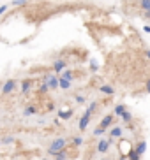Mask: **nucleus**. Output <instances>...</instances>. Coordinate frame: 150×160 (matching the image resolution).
Returning <instances> with one entry per match:
<instances>
[{
    "mask_svg": "<svg viewBox=\"0 0 150 160\" xmlns=\"http://www.w3.org/2000/svg\"><path fill=\"white\" fill-rule=\"evenodd\" d=\"M5 9H7V5H2V7H0V14H2V12H5Z\"/></svg>",
    "mask_w": 150,
    "mask_h": 160,
    "instance_id": "obj_26",
    "label": "nucleus"
},
{
    "mask_svg": "<svg viewBox=\"0 0 150 160\" xmlns=\"http://www.w3.org/2000/svg\"><path fill=\"white\" fill-rule=\"evenodd\" d=\"M64 69H66V62H64V60H56L55 63H53V71H55L56 74L64 72Z\"/></svg>",
    "mask_w": 150,
    "mask_h": 160,
    "instance_id": "obj_7",
    "label": "nucleus"
},
{
    "mask_svg": "<svg viewBox=\"0 0 150 160\" xmlns=\"http://www.w3.org/2000/svg\"><path fill=\"white\" fill-rule=\"evenodd\" d=\"M145 150H147V144H145V142H140V144H138L136 146V150H134V151H136V153H138V155H143V153H145Z\"/></svg>",
    "mask_w": 150,
    "mask_h": 160,
    "instance_id": "obj_11",
    "label": "nucleus"
},
{
    "mask_svg": "<svg viewBox=\"0 0 150 160\" xmlns=\"http://www.w3.org/2000/svg\"><path fill=\"white\" fill-rule=\"evenodd\" d=\"M147 88H148V92H150V79H148V83H147Z\"/></svg>",
    "mask_w": 150,
    "mask_h": 160,
    "instance_id": "obj_28",
    "label": "nucleus"
},
{
    "mask_svg": "<svg viewBox=\"0 0 150 160\" xmlns=\"http://www.w3.org/2000/svg\"><path fill=\"white\" fill-rule=\"evenodd\" d=\"M104 160H108V158H104Z\"/></svg>",
    "mask_w": 150,
    "mask_h": 160,
    "instance_id": "obj_29",
    "label": "nucleus"
},
{
    "mask_svg": "<svg viewBox=\"0 0 150 160\" xmlns=\"http://www.w3.org/2000/svg\"><path fill=\"white\" fill-rule=\"evenodd\" d=\"M58 88L67 90V88H71V83H69V81H66V79H62V78H58Z\"/></svg>",
    "mask_w": 150,
    "mask_h": 160,
    "instance_id": "obj_10",
    "label": "nucleus"
},
{
    "mask_svg": "<svg viewBox=\"0 0 150 160\" xmlns=\"http://www.w3.org/2000/svg\"><path fill=\"white\" fill-rule=\"evenodd\" d=\"M122 120H124V122H127V123H129V122L132 120V114L129 113V111H124V113H122Z\"/></svg>",
    "mask_w": 150,
    "mask_h": 160,
    "instance_id": "obj_17",
    "label": "nucleus"
},
{
    "mask_svg": "<svg viewBox=\"0 0 150 160\" xmlns=\"http://www.w3.org/2000/svg\"><path fill=\"white\" fill-rule=\"evenodd\" d=\"M140 2H141V0H140Z\"/></svg>",
    "mask_w": 150,
    "mask_h": 160,
    "instance_id": "obj_32",
    "label": "nucleus"
},
{
    "mask_svg": "<svg viewBox=\"0 0 150 160\" xmlns=\"http://www.w3.org/2000/svg\"><path fill=\"white\" fill-rule=\"evenodd\" d=\"M32 88V81L30 79H25L23 83H21V93H28V90Z\"/></svg>",
    "mask_w": 150,
    "mask_h": 160,
    "instance_id": "obj_8",
    "label": "nucleus"
},
{
    "mask_svg": "<svg viewBox=\"0 0 150 160\" xmlns=\"http://www.w3.org/2000/svg\"><path fill=\"white\" fill-rule=\"evenodd\" d=\"M23 2H25V0H14L13 4H14V5H19V4H23Z\"/></svg>",
    "mask_w": 150,
    "mask_h": 160,
    "instance_id": "obj_25",
    "label": "nucleus"
},
{
    "mask_svg": "<svg viewBox=\"0 0 150 160\" xmlns=\"http://www.w3.org/2000/svg\"><path fill=\"white\" fill-rule=\"evenodd\" d=\"M35 111H37V109L34 108V106H28V108L25 109V114H27V116H28V114H34V113H35Z\"/></svg>",
    "mask_w": 150,
    "mask_h": 160,
    "instance_id": "obj_20",
    "label": "nucleus"
},
{
    "mask_svg": "<svg viewBox=\"0 0 150 160\" xmlns=\"http://www.w3.org/2000/svg\"><path fill=\"white\" fill-rule=\"evenodd\" d=\"M124 111H126V106H124V104H118L117 108H115V114H117V116H122Z\"/></svg>",
    "mask_w": 150,
    "mask_h": 160,
    "instance_id": "obj_15",
    "label": "nucleus"
},
{
    "mask_svg": "<svg viewBox=\"0 0 150 160\" xmlns=\"http://www.w3.org/2000/svg\"><path fill=\"white\" fill-rule=\"evenodd\" d=\"M14 90H16V81H14V79H7V81H5V85L2 86V93L9 95V93H13Z\"/></svg>",
    "mask_w": 150,
    "mask_h": 160,
    "instance_id": "obj_2",
    "label": "nucleus"
},
{
    "mask_svg": "<svg viewBox=\"0 0 150 160\" xmlns=\"http://www.w3.org/2000/svg\"><path fill=\"white\" fill-rule=\"evenodd\" d=\"M72 142H74V146H80L81 142H83V139H81V137H74V141Z\"/></svg>",
    "mask_w": 150,
    "mask_h": 160,
    "instance_id": "obj_22",
    "label": "nucleus"
},
{
    "mask_svg": "<svg viewBox=\"0 0 150 160\" xmlns=\"http://www.w3.org/2000/svg\"><path fill=\"white\" fill-rule=\"evenodd\" d=\"M99 90H101V93H106V95H113V93H115V90H113L111 86H108V85H103Z\"/></svg>",
    "mask_w": 150,
    "mask_h": 160,
    "instance_id": "obj_9",
    "label": "nucleus"
},
{
    "mask_svg": "<svg viewBox=\"0 0 150 160\" xmlns=\"http://www.w3.org/2000/svg\"><path fill=\"white\" fill-rule=\"evenodd\" d=\"M90 111H87V113L83 114V116H81V120H80V130L81 132H85L87 130V127H88V123H90Z\"/></svg>",
    "mask_w": 150,
    "mask_h": 160,
    "instance_id": "obj_3",
    "label": "nucleus"
},
{
    "mask_svg": "<svg viewBox=\"0 0 150 160\" xmlns=\"http://www.w3.org/2000/svg\"><path fill=\"white\" fill-rule=\"evenodd\" d=\"M48 90H50V88H48V85H46V83H44V85L41 86V93H46Z\"/></svg>",
    "mask_w": 150,
    "mask_h": 160,
    "instance_id": "obj_23",
    "label": "nucleus"
},
{
    "mask_svg": "<svg viewBox=\"0 0 150 160\" xmlns=\"http://www.w3.org/2000/svg\"><path fill=\"white\" fill-rule=\"evenodd\" d=\"M0 144H2V142H0Z\"/></svg>",
    "mask_w": 150,
    "mask_h": 160,
    "instance_id": "obj_31",
    "label": "nucleus"
},
{
    "mask_svg": "<svg viewBox=\"0 0 150 160\" xmlns=\"http://www.w3.org/2000/svg\"><path fill=\"white\" fill-rule=\"evenodd\" d=\"M141 9L145 12H150V0H141Z\"/></svg>",
    "mask_w": 150,
    "mask_h": 160,
    "instance_id": "obj_16",
    "label": "nucleus"
},
{
    "mask_svg": "<svg viewBox=\"0 0 150 160\" xmlns=\"http://www.w3.org/2000/svg\"><path fill=\"white\" fill-rule=\"evenodd\" d=\"M58 116H60L62 120H69V118L72 116V111H66V113H62V111H60V113H58Z\"/></svg>",
    "mask_w": 150,
    "mask_h": 160,
    "instance_id": "obj_18",
    "label": "nucleus"
},
{
    "mask_svg": "<svg viewBox=\"0 0 150 160\" xmlns=\"http://www.w3.org/2000/svg\"><path fill=\"white\" fill-rule=\"evenodd\" d=\"M64 150H66V139H64V137H56L55 141L50 144V148H48V153L55 157L56 153H60V151H64Z\"/></svg>",
    "mask_w": 150,
    "mask_h": 160,
    "instance_id": "obj_1",
    "label": "nucleus"
},
{
    "mask_svg": "<svg viewBox=\"0 0 150 160\" xmlns=\"http://www.w3.org/2000/svg\"><path fill=\"white\" fill-rule=\"evenodd\" d=\"M127 158H129V160H140L141 157L138 155V153H136L134 150H129V153H127Z\"/></svg>",
    "mask_w": 150,
    "mask_h": 160,
    "instance_id": "obj_12",
    "label": "nucleus"
},
{
    "mask_svg": "<svg viewBox=\"0 0 150 160\" xmlns=\"http://www.w3.org/2000/svg\"><path fill=\"white\" fill-rule=\"evenodd\" d=\"M46 85H48V88L56 90L58 88V78H56V76H48L46 78Z\"/></svg>",
    "mask_w": 150,
    "mask_h": 160,
    "instance_id": "obj_4",
    "label": "nucleus"
},
{
    "mask_svg": "<svg viewBox=\"0 0 150 160\" xmlns=\"http://www.w3.org/2000/svg\"><path fill=\"white\" fill-rule=\"evenodd\" d=\"M108 148H110V141H108V139H101V141H99V144H97V151H99V153H106Z\"/></svg>",
    "mask_w": 150,
    "mask_h": 160,
    "instance_id": "obj_6",
    "label": "nucleus"
},
{
    "mask_svg": "<svg viewBox=\"0 0 150 160\" xmlns=\"http://www.w3.org/2000/svg\"><path fill=\"white\" fill-rule=\"evenodd\" d=\"M55 160H67V153H66V150L60 151V153H56V155H55Z\"/></svg>",
    "mask_w": 150,
    "mask_h": 160,
    "instance_id": "obj_19",
    "label": "nucleus"
},
{
    "mask_svg": "<svg viewBox=\"0 0 150 160\" xmlns=\"http://www.w3.org/2000/svg\"><path fill=\"white\" fill-rule=\"evenodd\" d=\"M145 53H147V57H148V58H150V49H147V51H145Z\"/></svg>",
    "mask_w": 150,
    "mask_h": 160,
    "instance_id": "obj_27",
    "label": "nucleus"
},
{
    "mask_svg": "<svg viewBox=\"0 0 150 160\" xmlns=\"http://www.w3.org/2000/svg\"><path fill=\"white\" fill-rule=\"evenodd\" d=\"M110 134H111L113 137H120V136H122V128H120V127H113Z\"/></svg>",
    "mask_w": 150,
    "mask_h": 160,
    "instance_id": "obj_13",
    "label": "nucleus"
},
{
    "mask_svg": "<svg viewBox=\"0 0 150 160\" xmlns=\"http://www.w3.org/2000/svg\"><path fill=\"white\" fill-rule=\"evenodd\" d=\"M13 141H14L13 137H5V139H4V142H5V144H9V142H13Z\"/></svg>",
    "mask_w": 150,
    "mask_h": 160,
    "instance_id": "obj_24",
    "label": "nucleus"
},
{
    "mask_svg": "<svg viewBox=\"0 0 150 160\" xmlns=\"http://www.w3.org/2000/svg\"><path fill=\"white\" fill-rule=\"evenodd\" d=\"M103 134H104V128H101V127H97L94 130V136H103Z\"/></svg>",
    "mask_w": 150,
    "mask_h": 160,
    "instance_id": "obj_21",
    "label": "nucleus"
},
{
    "mask_svg": "<svg viewBox=\"0 0 150 160\" xmlns=\"http://www.w3.org/2000/svg\"><path fill=\"white\" fill-rule=\"evenodd\" d=\"M72 78H74V74H72L71 71H66V72H64V76H62V79L69 81V83H72Z\"/></svg>",
    "mask_w": 150,
    "mask_h": 160,
    "instance_id": "obj_14",
    "label": "nucleus"
},
{
    "mask_svg": "<svg viewBox=\"0 0 150 160\" xmlns=\"http://www.w3.org/2000/svg\"><path fill=\"white\" fill-rule=\"evenodd\" d=\"M111 125H113V114H108V116H104V118H103V122L99 123V127L104 128V130H106L108 127H111Z\"/></svg>",
    "mask_w": 150,
    "mask_h": 160,
    "instance_id": "obj_5",
    "label": "nucleus"
},
{
    "mask_svg": "<svg viewBox=\"0 0 150 160\" xmlns=\"http://www.w3.org/2000/svg\"><path fill=\"white\" fill-rule=\"evenodd\" d=\"M122 160H126V158H122Z\"/></svg>",
    "mask_w": 150,
    "mask_h": 160,
    "instance_id": "obj_30",
    "label": "nucleus"
}]
</instances>
